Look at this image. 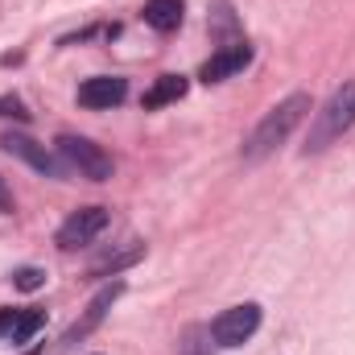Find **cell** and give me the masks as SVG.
<instances>
[{
	"instance_id": "1",
	"label": "cell",
	"mask_w": 355,
	"mask_h": 355,
	"mask_svg": "<svg viewBox=\"0 0 355 355\" xmlns=\"http://www.w3.org/2000/svg\"><path fill=\"white\" fill-rule=\"evenodd\" d=\"M314 112V103H310V95L306 91H293V95H285L277 107H268V116L252 128V137L244 141V157L248 162H261V157H268L277 145H285L289 141V132L306 120Z\"/></svg>"
},
{
	"instance_id": "9",
	"label": "cell",
	"mask_w": 355,
	"mask_h": 355,
	"mask_svg": "<svg viewBox=\"0 0 355 355\" xmlns=\"http://www.w3.org/2000/svg\"><path fill=\"white\" fill-rule=\"evenodd\" d=\"M0 145H4L12 157H25L33 170H42V174H50V178H62V166H58V162H54V157H50L33 137H25V132H4V137H0Z\"/></svg>"
},
{
	"instance_id": "14",
	"label": "cell",
	"mask_w": 355,
	"mask_h": 355,
	"mask_svg": "<svg viewBox=\"0 0 355 355\" xmlns=\"http://www.w3.org/2000/svg\"><path fill=\"white\" fill-rule=\"evenodd\" d=\"M12 281H17V289L33 293V289H42V285H46V272H42V268H17V272H12Z\"/></svg>"
},
{
	"instance_id": "16",
	"label": "cell",
	"mask_w": 355,
	"mask_h": 355,
	"mask_svg": "<svg viewBox=\"0 0 355 355\" xmlns=\"http://www.w3.org/2000/svg\"><path fill=\"white\" fill-rule=\"evenodd\" d=\"M202 335H207L202 327H190V331L182 335V347H178V352L182 355H198V339H202Z\"/></svg>"
},
{
	"instance_id": "17",
	"label": "cell",
	"mask_w": 355,
	"mask_h": 355,
	"mask_svg": "<svg viewBox=\"0 0 355 355\" xmlns=\"http://www.w3.org/2000/svg\"><path fill=\"white\" fill-rule=\"evenodd\" d=\"M0 215H12V190L4 178H0Z\"/></svg>"
},
{
	"instance_id": "19",
	"label": "cell",
	"mask_w": 355,
	"mask_h": 355,
	"mask_svg": "<svg viewBox=\"0 0 355 355\" xmlns=\"http://www.w3.org/2000/svg\"><path fill=\"white\" fill-rule=\"evenodd\" d=\"M25 355H42V347H33V352H25Z\"/></svg>"
},
{
	"instance_id": "12",
	"label": "cell",
	"mask_w": 355,
	"mask_h": 355,
	"mask_svg": "<svg viewBox=\"0 0 355 355\" xmlns=\"http://www.w3.org/2000/svg\"><path fill=\"white\" fill-rule=\"evenodd\" d=\"M42 327H46V314H42V310H17V322H12L8 339H12V343H29Z\"/></svg>"
},
{
	"instance_id": "10",
	"label": "cell",
	"mask_w": 355,
	"mask_h": 355,
	"mask_svg": "<svg viewBox=\"0 0 355 355\" xmlns=\"http://www.w3.org/2000/svg\"><path fill=\"white\" fill-rule=\"evenodd\" d=\"M145 25L157 33H174L182 25V0H145Z\"/></svg>"
},
{
	"instance_id": "5",
	"label": "cell",
	"mask_w": 355,
	"mask_h": 355,
	"mask_svg": "<svg viewBox=\"0 0 355 355\" xmlns=\"http://www.w3.org/2000/svg\"><path fill=\"white\" fill-rule=\"evenodd\" d=\"M103 227H107V207H83V211H75V215L58 227L54 244H58L62 252H75V248L91 244Z\"/></svg>"
},
{
	"instance_id": "15",
	"label": "cell",
	"mask_w": 355,
	"mask_h": 355,
	"mask_svg": "<svg viewBox=\"0 0 355 355\" xmlns=\"http://www.w3.org/2000/svg\"><path fill=\"white\" fill-rule=\"evenodd\" d=\"M0 116H17V120H29V112H25V103H21L17 95H4V99H0Z\"/></svg>"
},
{
	"instance_id": "11",
	"label": "cell",
	"mask_w": 355,
	"mask_h": 355,
	"mask_svg": "<svg viewBox=\"0 0 355 355\" xmlns=\"http://www.w3.org/2000/svg\"><path fill=\"white\" fill-rule=\"evenodd\" d=\"M186 87H190V83H186V75H162L153 87L145 91V99H141V103H145V112H157V107H166V103H178V99L186 95Z\"/></svg>"
},
{
	"instance_id": "13",
	"label": "cell",
	"mask_w": 355,
	"mask_h": 355,
	"mask_svg": "<svg viewBox=\"0 0 355 355\" xmlns=\"http://www.w3.org/2000/svg\"><path fill=\"white\" fill-rule=\"evenodd\" d=\"M141 257H145V248H141V244L132 240V244H128L124 252H116V257H103V261H95V265H91V277H103V272H112V277H116V272H120L124 265H132V261H141Z\"/></svg>"
},
{
	"instance_id": "18",
	"label": "cell",
	"mask_w": 355,
	"mask_h": 355,
	"mask_svg": "<svg viewBox=\"0 0 355 355\" xmlns=\"http://www.w3.org/2000/svg\"><path fill=\"white\" fill-rule=\"evenodd\" d=\"M12 322H17V310H8V306H4V310H0V335H8V331H12Z\"/></svg>"
},
{
	"instance_id": "6",
	"label": "cell",
	"mask_w": 355,
	"mask_h": 355,
	"mask_svg": "<svg viewBox=\"0 0 355 355\" xmlns=\"http://www.w3.org/2000/svg\"><path fill=\"white\" fill-rule=\"evenodd\" d=\"M252 62V46L248 42H232V46H219L207 62H202V71H198V79L211 87V83H223V79H232V75H240L244 67Z\"/></svg>"
},
{
	"instance_id": "8",
	"label": "cell",
	"mask_w": 355,
	"mask_h": 355,
	"mask_svg": "<svg viewBox=\"0 0 355 355\" xmlns=\"http://www.w3.org/2000/svg\"><path fill=\"white\" fill-rule=\"evenodd\" d=\"M124 95H128V83H124L120 75H95V79H87V83L79 87V103L99 112V107L124 103Z\"/></svg>"
},
{
	"instance_id": "2",
	"label": "cell",
	"mask_w": 355,
	"mask_h": 355,
	"mask_svg": "<svg viewBox=\"0 0 355 355\" xmlns=\"http://www.w3.org/2000/svg\"><path fill=\"white\" fill-rule=\"evenodd\" d=\"M347 128H355V79L343 83V87L314 112V124H310V137H306V157L331 149Z\"/></svg>"
},
{
	"instance_id": "3",
	"label": "cell",
	"mask_w": 355,
	"mask_h": 355,
	"mask_svg": "<svg viewBox=\"0 0 355 355\" xmlns=\"http://www.w3.org/2000/svg\"><path fill=\"white\" fill-rule=\"evenodd\" d=\"M58 153H62V162L71 166V170H79V178H87V182H107L112 178V157L87 141V137H75V132H62L58 137Z\"/></svg>"
},
{
	"instance_id": "7",
	"label": "cell",
	"mask_w": 355,
	"mask_h": 355,
	"mask_svg": "<svg viewBox=\"0 0 355 355\" xmlns=\"http://www.w3.org/2000/svg\"><path fill=\"white\" fill-rule=\"evenodd\" d=\"M120 293H124V281H112L107 289H99V293L91 297L87 314H83V318H79V322H75V327H71V331L62 335V347H71V343H79V339H87L91 331H95V327L103 322V314H107V306H112V302H116Z\"/></svg>"
},
{
	"instance_id": "4",
	"label": "cell",
	"mask_w": 355,
	"mask_h": 355,
	"mask_svg": "<svg viewBox=\"0 0 355 355\" xmlns=\"http://www.w3.org/2000/svg\"><path fill=\"white\" fill-rule=\"evenodd\" d=\"M257 327H261V306H257V302H244V306L223 310V314L211 322V339H215L219 347H240V343H248V339L257 335Z\"/></svg>"
}]
</instances>
